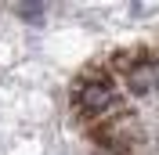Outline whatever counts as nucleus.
<instances>
[{
    "label": "nucleus",
    "instance_id": "nucleus-1",
    "mask_svg": "<svg viewBox=\"0 0 159 155\" xmlns=\"http://www.w3.org/2000/svg\"><path fill=\"white\" fill-rule=\"evenodd\" d=\"M112 105H116V90H112L109 83H83V87L76 90V112L83 119L101 116V112H109Z\"/></svg>",
    "mask_w": 159,
    "mask_h": 155
},
{
    "label": "nucleus",
    "instance_id": "nucleus-2",
    "mask_svg": "<svg viewBox=\"0 0 159 155\" xmlns=\"http://www.w3.org/2000/svg\"><path fill=\"white\" fill-rule=\"evenodd\" d=\"M127 79H130V90H134V94H152V90L159 87V61L141 58L138 65L127 72Z\"/></svg>",
    "mask_w": 159,
    "mask_h": 155
},
{
    "label": "nucleus",
    "instance_id": "nucleus-3",
    "mask_svg": "<svg viewBox=\"0 0 159 155\" xmlns=\"http://www.w3.org/2000/svg\"><path fill=\"white\" fill-rule=\"evenodd\" d=\"M40 11H43V4H18V15H22V18H29V22L40 18Z\"/></svg>",
    "mask_w": 159,
    "mask_h": 155
}]
</instances>
